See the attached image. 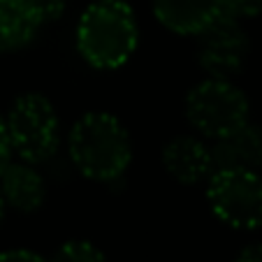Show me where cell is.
<instances>
[{
	"mask_svg": "<svg viewBox=\"0 0 262 262\" xmlns=\"http://www.w3.org/2000/svg\"><path fill=\"white\" fill-rule=\"evenodd\" d=\"M139 26L125 0H93L77 24V49L95 70H116L133 58Z\"/></svg>",
	"mask_w": 262,
	"mask_h": 262,
	"instance_id": "1",
	"label": "cell"
},
{
	"mask_svg": "<svg viewBox=\"0 0 262 262\" xmlns=\"http://www.w3.org/2000/svg\"><path fill=\"white\" fill-rule=\"evenodd\" d=\"M68 154L77 172L91 181L123 177L133 160V142L125 125L107 112H89L68 135Z\"/></svg>",
	"mask_w": 262,
	"mask_h": 262,
	"instance_id": "2",
	"label": "cell"
},
{
	"mask_svg": "<svg viewBox=\"0 0 262 262\" xmlns=\"http://www.w3.org/2000/svg\"><path fill=\"white\" fill-rule=\"evenodd\" d=\"M12 151L24 163L49 160L60 146V121L54 104L42 93H24L5 116Z\"/></svg>",
	"mask_w": 262,
	"mask_h": 262,
	"instance_id": "3",
	"label": "cell"
},
{
	"mask_svg": "<svg viewBox=\"0 0 262 262\" xmlns=\"http://www.w3.org/2000/svg\"><path fill=\"white\" fill-rule=\"evenodd\" d=\"M251 104L237 84L230 79H209L195 84L186 95V119L207 139L228 137L248 123Z\"/></svg>",
	"mask_w": 262,
	"mask_h": 262,
	"instance_id": "4",
	"label": "cell"
},
{
	"mask_svg": "<svg viewBox=\"0 0 262 262\" xmlns=\"http://www.w3.org/2000/svg\"><path fill=\"white\" fill-rule=\"evenodd\" d=\"M207 202L228 228L244 232L262 228V172L213 169L207 179Z\"/></svg>",
	"mask_w": 262,
	"mask_h": 262,
	"instance_id": "5",
	"label": "cell"
},
{
	"mask_svg": "<svg viewBox=\"0 0 262 262\" xmlns=\"http://www.w3.org/2000/svg\"><path fill=\"white\" fill-rule=\"evenodd\" d=\"M198 37V60L209 77L232 79L246 68L251 56V40L237 19L223 16Z\"/></svg>",
	"mask_w": 262,
	"mask_h": 262,
	"instance_id": "6",
	"label": "cell"
},
{
	"mask_svg": "<svg viewBox=\"0 0 262 262\" xmlns=\"http://www.w3.org/2000/svg\"><path fill=\"white\" fill-rule=\"evenodd\" d=\"M163 167L174 181L183 186L207 181L213 174V154L211 146L193 135L172 137L163 148Z\"/></svg>",
	"mask_w": 262,
	"mask_h": 262,
	"instance_id": "7",
	"label": "cell"
},
{
	"mask_svg": "<svg viewBox=\"0 0 262 262\" xmlns=\"http://www.w3.org/2000/svg\"><path fill=\"white\" fill-rule=\"evenodd\" d=\"M160 26L177 35H202L225 16L223 0H151Z\"/></svg>",
	"mask_w": 262,
	"mask_h": 262,
	"instance_id": "8",
	"label": "cell"
},
{
	"mask_svg": "<svg viewBox=\"0 0 262 262\" xmlns=\"http://www.w3.org/2000/svg\"><path fill=\"white\" fill-rule=\"evenodd\" d=\"M213 169H251L262 172V125L244 123L211 146Z\"/></svg>",
	"mask_w": 262,
	"mask_h": 262,
	"instance_id": "9",
	"label": "cell"
},
{
	"mask_svg": "<svg viewBox=\"0 0 262 262\" xmlns=\"http://www.w3.org/2000/svg\"><path fill=\"white\" fill-rule=\"evenodd\" d=\"M0 195L7 207L21 213L42 209L47 200V183L30 163H10L0 174Z\"/></svg>",
	"mask_w": 262,
	"mask_h": 262,
	"instance_id": "10",
	"label": "cell"
},
{
	"mask_svg": "<svg viewBox=\"0 0 262 262\" xmlns=\"http://www.w3.org/2000/svg\"><path fill=\"white\" fill-rule=\"evenodd\" d=\"M42 26L21 7L19 0H0V51L26 49Z\"/></svg>",
	"mask_w": 262,
	"mask_h": 262,
	"instance_id": "11",
	"label": "cell"
},
{
	"mask_svg": "<svg viewBox=\"0 0 262 262\" xmlns=\"http://www.w3.org/2000/svg\"><path fill=\"white\" fill-rule=\"evenodd\" d=\"M49 262H107V257L93 242L72 239V242H65Z\"/></svg>",
	"mask_w": 262,
	"mask_h": 262,
	"instance_id": "12",
	"label": "cell"
},
{
	"mask_svg": "<svg viewBox=\"0 0 262 262\" xmlns=\"http://www.w3.org/2000/svg\"><path fill=\"white\" fill-rule=\"evenodd\" d=\"M19 3L40 26L60 19L68 7V0H19Z\"/></svg>",
	"mask_w": 262,
	"mask_h": 262,
	"instance_id": "13",
	"label": "cell"
},
{
	"mask_svg": "<svg viewBox=\"0 0 262 262\" xmlns=\"http://www.w3.org/2000/svg\"><path fill=\"white\" fill-rule=\"evenodd\" d=\"M223 10L228 19H255L262 16V0H223Z\"/></svg>",
	"mask_w": 262,
	"mask_h": 262,
	"instance_id": "14",
	"label": "cell"
},
{
	"mask_svg": "<svg viewBox=\"0 0 262 262\" xmlns=\"http://www.w3.org/2000/svg\"><path fill=\"white\" fill-rule=\"evenodd\" d=\"M0 262H49L42 255H37L35 251L28 248H10V251L0 253Z\"/></svg>",
	"mask_w": 262,
	"mask_h": 262,
	"instance_id": "15",
	"label": "cell"
},
{
	"mask_svg": "<svg viewBox=\"0 0 262 262\" xmlns=\"http://www.w3.org/2000/svg\"><path fill=\"white\" fill-rule=\"evenodd\" d=\"M12 156H14V151H12V144H10L7 125H5V119L0 116V174L12 163Z\"/></svg>",
	"mask_w": 262,
	"mask_h": 262,
	"instance_id": "16",
	"label": "cell"
},
{
	"mask_svg": "<svg viewBox=\"0 0 262 262\" xmlns=\"http://www.w3.org/2000/svg\"><path fill=\"white\" fill-rule=\"evenodd\" d=\"M234 262H262V242H253L237 253Z\"/></svg>",
	"mask_w": 262,
	"mask_h": 262,
	"instance_id": "17",
	"label": "cell"
},
{
	"mask_svg": "<svg viewBox=\"0 0 262 262\" xmlns=\"http://www.w3.org/2000/svg\"><path fill=\"white\" fill-rule=\"evenodd\" d=\"M5 209H7V204H5V200H3V195H0V225L5 221Z\"/></svg>",
	"mask_w": 262,
	"mask_h": 262,
	"instance_id": "18",
	"label": "cell"
}]
</instances>
